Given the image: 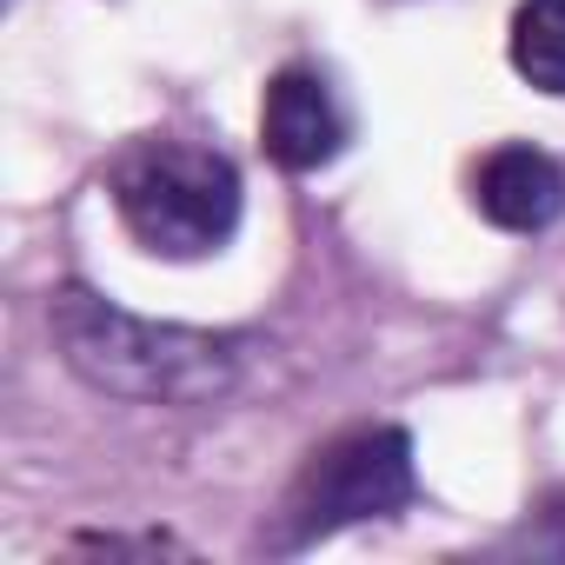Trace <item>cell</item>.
Wrapping results in <instances>:
<instances>
[{
    "label": "cell",
    "mask_w": 565,
    "mask_h": 565,
    "mask_svg": "<svg viewBox=\"0 0 565 565\" xmlns=\"http://www.w3.org/2000/svg\"><path fill=\"white\" fill-rule=\"evenodd\" d=\"M472 200L492 226L505 233H539L565 213V173L558 160H545L539 147H499L479 160L472 173Z\"/></svg>",
    "instance_id": "5b68a950"
},
{
    "label": "cell",
    "mask_w": 565,
    "mask_h": 565,
    "mask_svg": "<svg viewBox=\"0 0 565 565\" xmlns=\"http://www.w3.org/2000/svg\"><path fill=\"white\" fill-rule=\"evenodd\" d=\"M413 499V439L399 426H360L333 439L287 499V539L279 545H313L360 519H386Z\"/></svg>",
    "instance_id": "3957f363"
},
{
    "label": "cell",
    "mask_w": 565,
    "mask_h": 565,
    "mask_svg": "<svg viewBox=\"0 0 565 565\" xmlns=\"http://www.w3.org/2000/svg\"><path fill=\"white\" fill-rule=\"evenodd\" d=\"M512 67L565 100V0H519L512 14Z\"/></svg>",
    "instance_id": "8992f818"
},
{
    "label": "cell",
    "mask_w": 565,
    "mask_h": 565,
    "mask_svg": "<svg viewBox=\"0 0 565 565\" xmlns=\"http://www.w3.org/2000/svg\"><path fill=\"white\" fill-rule=\"evenodd\" d=\"M114 206L127 233L160 259H206L239 226V173L193 140H140L114 167Z\"/></svg>",
    "instance_id": "7a4b0ae2"
},
{
    "label": "cell",
    "mask_w": 565,
    "mask_h": 565,
    "mask_svg": "<svg viewBox=\"0 0 565 565\" xmlns=\"http://www.w3.org/2000/svg\"><path fill=\"white\" fill-rule=\"evenodd\" d=\"M347 134H353L347 100H340V87H333L320 67H287V74H273L266 107H259V140H266L273 167H287V173H320L327 160H340Z\"/></svg>",
    "instance_id": "277c9868"
},
{
    "label": "cell",
    "mask_w": 565,
    "mask_h": 565,
    "mask_svg": "<svg viewBox=\"0 0 565 565\" xmlns=\"http://www.w3.org/2000/svg\"><path fill=\"white\" fill-rule=\"evenodd\" d=\"M54 340L87 386L147 406H213L220 393L239 386V360H246V340L120 313L87 287H67L54 300Z\"/></svg>",
    "instance_id": "6da1fadb"
}]
</instances>
